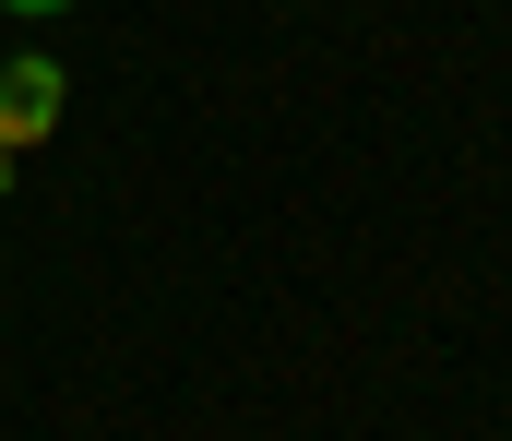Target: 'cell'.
I'll list each match as a JSON object with an SVG mask.
<instances>
[{
  "mask_svg": "<svg viewBox=\"0 0 512 441\" xmlns=\"http://www.w3.org/2000/svg\"><path fill=\"white\" fill-rule=\"evenodd\" d=\"M12 167H24V155H0V203H12Z\"/></svg>",
  "mask_w": 512,
  "mask_h": 441,
  "instance_id": "3",
  "label": "cell"
},
{
  "mask_svg": "<svg viewBox=\"0 0 512 441\" xmlns=\"http://www.w3.org/2000/svg\"><path fill=\"white\" fill-rule=\"evenodd\" d=\"M0 12H24V24H60V12H72V0H0Z\"/></svg>",
  "mask_w": 512,
  "mask_h": 441,
  "instance_id": "2",
  "label": "cell"
},
{
  "mask_svg": "<svg viewBox=\"0 0 512 441\" xmlns=\"http://www.w3.org/2000/svg\"><path fill=\"white\" fill-rule=\"evenodd\" d=\"M60 108H72V72H60L48 48L0 60V155H36L48 132H60Z\"/></svg>",
  "mask_w": 512,
  "mask_h": 441,
  "instance_id": "1",
  "label": "cell"
}]
</instances>
